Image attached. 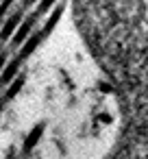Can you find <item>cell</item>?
<instances>
[{
    "instance_id": "cell-1",
    "label": "cell",
    "mask_w": 148,
    "mask_h": 159,
    "mask_svg": "<svg viewBox=\"0 0 148 159\" xmlns=\"http://www.w3.org/2000/svg\"><path fill=\"white\" fill-rule=\"evenodd\" d=\"M72 18L118 100V133L102 159H148V0H72Z\"/></svg>"
}]
</instances>
